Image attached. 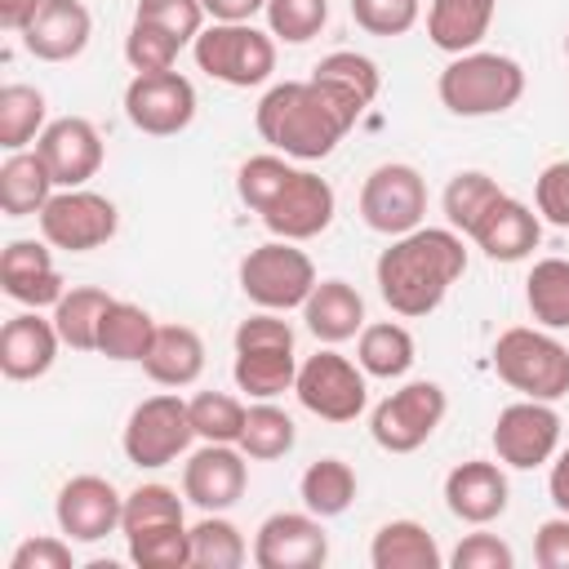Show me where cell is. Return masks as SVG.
I'll list each match as a JSON object with an SVG mask.
<instances>
[{
    "mask_svg": "<svg viewBox=\"0 0 569 569\" xmlns=\"http://www.w3.org/2000/svg\"><path fill=\"white\" fill-rule=\"evenodd\" d=\"M249 485V467H244V453L231 449V445H209L196 449L182 467V498L196 502L200 511H227L240 502Z\"/></svg>",
    "mask_w": 569,
    "mask_h": 569,
    "instance_id": "cell-20",
    "label": "cell"
},
{
    "mask_svg": "<svg viewBox=\"0 0 569 569\" xmlns=\"http://www.w3.org/2000/svg\"><path fill=\"white\" fill-rule=\"evenodd\" d=\"M329 560V533L311 511H276L253 533L258 569H320Z\"/></svg>",
    "mask_w": 569,
    "mask_h": 569,
    "instance_id": "cell-15",
    "label": "cell"
},
{
    "mask_svg": "<svg viewBox=\"0 0 569 569\" xmlns=\"http://www.w3.org/2000/svg\"><path fill=\"white\" fill-rule=\"evenodd\" d=\"M133 18L169 31L178 44H187L204 31V4L200 0H138Z\"/></svg>",
    "mask_w": 569,
    "mask_h": 569,
    "instance_id": "cell-44",
    "label": "cell"
},
{
    "mask_svg": "<svg viewBox=\"0 0 569 569\" xmlns=\"http://www.w3.org/2000/svg\"><path fill=\"white\" fill-rule=\"evenodd\" d=\"M0 284L13 302L40 311V307H58V298L67 293L62 289V276L49 258V240H9L4 253H0Z\"/></svg>",
    "mask_w": 569,
    "mask_h": 569,
    "instance_id": "cell-21",
    "label": "cell"
},
{
    "mask_svg": "<svg viewBox=\"0 0 569 569\" xmlns=\"http://www.w3.org/2000/svg\"><path fill=\"white\" fill-rule=\"evenodd\" d=\"M533 560L542 569H569V516H551L533 533Z\"/></svg>",
    "mask_w": 569,
    "mask_h": 569,
    "instance_id": "cell-50",
    "label": "cell"
},
{
    "mask_svg": "<svg viewBox=\"0 0 569 569\" xmlns=\"http://www.w3.org/2000/svg\"><path fill=\"white\" fill-rule=\"evenodd\" d=\"M311 76L338 84V89L351 93L360 107H373V98H378V89H382V71H378V62L365 58V53H356V49H338V53L320 58Z\"/></svg>",
    "mask_w": 569,
    "mask_h": 569,
    "instance_id": "cell-41",
    "label": "cell"
},
{
    "mask_svg": "<svg viewBox=\"0 0 569 569\" xmlns=\"http://www.w3.org/2000/svg\"><path fill=\"white\" fill-rule=\"evenodd\" d=\"M58 325L40 320L36 311H22L13 320H4L0 329V373L9 382H31L44 378L58 360Z\"/></svg>",
    "mask_w": 569,
    "mask_h": 569,
    "instance_id": "cell-23",
    "label": "cell"
},
{
    "mask_svg": "<svg viewBox=\"0 0 569 569\" xmlns=\"http://www.w3.org/2000/svg\"><path fill=\"white\" fill-rule=\"evenodd\" d=\"M560 445V413L551 409V400H516L498 413L493 422V453L498 462L516 467V471H533L542 462L556 458Z\"/></svg>",
    "mask_w": 569,
    "mask_h": 569,
    "instance_id": "cell-14",
    "label": "cell"
},
{
    "mask_svg": "<svg viewBox=\"0 0 569 569\" xmlns=\"http://www.w3.org/2000/svg\"><path fill=\"white\" fill-rule=\"evenodd\" d=\"M493 9H498V0H431L427 36H431L436 49H445L453 58L471 53L485 40V31H489Z\"/></svg>",
    "mask_w": 569,
    "mask_h": 569,
    "instance_id": "cell-27",
    "label": "cell"
},
{
    "mask_svg": "<svg viewBox=\"0 0 569 569\" xmlns=\"http://www.w3.org/2000/svg\"><path fill=\"white\" fill-rule=\"evenodd\" d=\"M53 516H58V529H62L71 542H102L107 533L120 529L124 498H120V489H116L111 480H102V476H71V480L58 489Z\"/></svg>",
    "mask_w": 569,
    "mask_h": 569,
    "instance_id": "cell-17",
    "label": "cell"
},
{
    "mask_svg": "<svg viewBox=\"0 0 569 569\" xmlns=\"http://www.w3.org/2000/svg\"><path fill=\"white\" fill-rule=\"evenodd\" d=\"M187 409H191V427H196L200 440H209V445H240L249 409L236 396H227V391H196L187 400Z\"/></svg>",
    "mask_w": 569,
    "mask_h": 569,
    "instance_id": "cell-40",
    "label": "cell"
},
{
    "mask_svg": "<svg viewBox=\"0 0 569 569\" xmlns=\"http://www.w3.org/2000/svg\"><path fill=\"white\" fill-rule=\"evenodd\" d=\"M36 218H40V236L53 249H67V253L102 249L116 236V227H120L116 204L107 196L89 191V187H62V191H53L49 204Z\"/></svg>",
    "mask_w": 569,
    "mask_h": 569,
    "instance_id": "cell-11",
    "label": "cell"
},
{
    "mask_svg": "<svg viewBox=\"0 0 569 569\" xmlns=\"http://www.w3.org/2000/svg\"><path fill=\"white\" fill-rule=\"evenodd\" d=\"M293 178V164H289V156H280V151H262V156H249L244 164H240V173H236V191H240V200L253 209V213H262L276 196H280V187Z\"/></svg>",
    "mask_w": 569,
    "mask_h": 569,
    "instance_id": "cell-42",
    "label": "cell"
},
{
    "mask_svg": "<svg viewBox=\"0 0 569 569\" xmlns=\"http://www.w3.org/2000/svg\"><path fill=\"white\" fill-rule=\"evenodd\" d=\"M244 556H249L244 533L227 516L204 511V520L191 525V565L196 569H240Z\"/></svg>",
    "mask_w": 569,
    "mask_h": 569,
    "instance_id": "cell-38",
    "label": "cell"
},
{
    "mask_svg": "<svg viewBox=\"0 0 569 569\" xmlns=\"http://www.w3.org/2000/svg\"><path fill=\"white\" fill-rule=\"evenodd\" d=\"M298 498L311 516L333 520L356 502V471L342 458H316L298 480Z\"/></svg>",
    "mask_w": 569,
    "mask_h": 569,
    "instance_id": "cell-33",
    "label": "cell"
},
{
    "mask_svg": "<svg viewBox=\"0 0 569 569\" xmlns=\"http://www.w3.org/2000/svg\"><path fill=\"white\" fill-rule=\"evenodd\" d=\"M533 200H538V218H547L551 227H569V160H556L538 173Z\"/></svg>",
    "mask_w": 569,
    "mask_h": 569,
    "instance_id": "cell-48",
    "label": "cell"
},
{
    "mask_svg": "<svg viewBox=\"0 0 569 569\" xmlns=\"http://www.w3.org/2000/svg\"><path fill=\"white\" fill-rule=\"evenodd\" d=\"M436 93L440 102L462 116V120H480V116H502L507 107L520 102L525 93V67L507 53H485V49H471V53H458L440 80H436Z\"/></svg>",
    "mask_w": 569,
    "mask_h": 569,
    "instance_id": "cell-3",
    "label": "cell"
},
{
    "mask_svg": "<svg viewBox=\"0 0 569 569\" xmlns=\"http://www.w3.org/2000/svg\"><path fill=\"white\" fill-rule=\"evenodd\" d=\"M267 27L284 44H307L329 22V0H267Z\"/></svg>",
    "mask_w": 569,
    "mask_h": 569,
    "instance_id": "cell-43",
    "label": "cell"
},
{
    "mask_svg": "<svg viewBox=\"0 0 569 569\" xmlns=\"http://www.w3.org/2000/svg\"><path fill=\"white\" fill-rule=\"evenodd\" d=\"M36 151L44 156L58 187H84L102 169V133L84 116L49 120L44 133L36 138Z\"/></svg>",
    "mask_w": 569,
    "mask_h": 569,
    "instance_id": "cell-19",
    "label": "cell"
},
{
    "mask_svg": "<svg viewBox=\"0 0 569 569\" xmlns=\"http://www.w3.org/2000/svg\"><path fill=\"white\" fill-rule=\"evenodd\" d=\"M111 307V293L98 289V284H76L58 298L53 307V325H58V338L71 347V351H98V329H102V316Z\"/></svg>",
    "mask_w": 569,
    "mask_h": 569,
    "instance_id": "cell-31",
    "label": "cell"
},
{
    "mask_svg": "<svg viewBox=\"0 0 569 569\" xmlns=\"http://www.w3.org/2000/svg\"><path fill=\"white\" fill-rule=\"evenodd\" d=\"M467 236H458L453 227H413L405 236H396L382 253H378V293L382 302L405 316V320H418V316H431L449 284L467 271Z\"/></svg>",
    "mask_w": 569,
    "mask_h": 569,
    "instance_id": "cell-2",
    "label": "cell"
},
{
    "mask_svg": "<svg viewBox=\"0 0 569 569\" xmlns=\"http://www.w3.org/2000/svg\"><path fill=\"white\" fill-rule=\"evenodd\" d=\"M36 133H44V93L36 84H4L0 89V147L27 151Z\"/></svg>",
    "mask_w": 569,
    "mask_h": 569,
    "instance_id": "cell-39",
    "label": "cell"
},
{
    "mask_svg": "<svg viewBox=\"0 0 569 569\" xmlns=\"http://www.w3.org/2000/svg\"><path fill=\"white\" fill-rule=\"evenodd\" d=\"M53 187L58 182H53L40 151H9V160L0 164V209H4V218L40 213L49 204Z\"/></svg>",
    "mask_w": 569,
    "mask_h": 569,
    "instance_id": "cell-28",
    "label": "cell"
},
{
    "mask_svg": "<svg viewBox=\"0 0 569 569\" xmlns=\"http://www.w3.org/2000/svg\"><path fill=\"white\" fill-rule=\"evenodd\" d=\"M36 9V0H0V27H9V31H18L22 22H27V13Z\"/></svg>",
    "mask_w": 569,
    "mask_h": 569,
    "instance_id": "cell-53",
    "label": "cell"
},
{
    "mask_svg": "<svg viewBox=\"0 0 569 569\" xmlns=\"http://www.w3.org/2000/svg\"><path fill=\"white\" fill-rule=\"evenodd\" d=\"M18 36H22V49L40 62H71L84 53L93 36V18L84 0H36Z\"/></svg>",
    "mask_w": 569,
    "mask_h": 569,
    "instance_id": "cell-18",
    "label": "cell"
},
{
    "mask_svg": "<svg viewBox=\"0 0 569 569\" xmlns=\"http://www.w3.org/2000/svg\"><path fill=\"white\" fill-rule=\"evenodd\" d=\"M293 391H298V405L325 422H356L369 400L365 369L351 365L347 356H338L333 347H325L298 365Z\"/></svg>",
    "mask_w": 569,
    "mask_h": 569,
    "instance_id": "cell-10",
    "label": "cell"
},
{
    "mask_svg": "<svg viewBox=\"0 0 569 569\" xmlns=\"http://www.w3.org/2000/svg\"><path fill=\"white\" fill-rule=\"evenodd\" d=\"M333 209H338L333 187L311 169H293V178L280 187V196L258 218L276 240H293L298 244V240L320 236L333 222Z\"/></svg>",
    "mask_w": 569,
    "mask_h": 569,
    "instance_id": "cell-16",
    "label": "cell"
},
{
    "mask_svg": "<svg viewBox=\"0 0 569 569\" xmlns=\"http://www.w3.org/2000/svg\"><path fill=\"white\" fill-rule=\"evenodd\" d=\"M173 529H187V520H182V498L169 485L151 480L124 493V516H120L124 542H142L151 533H173Z\"/></svg>",
    "mask_w": 569,
    "mask_h": 569,
    "instance_id": "cell-30",
    "label": "cell"
},
{
    "mask_svg": "<svg viewBox=\"0 0 569 569\" xmlns=\"http://www.w3.org/2000/svg\"><path fill=\"white\" fill-rule=\"evenodd\" d=\"M178 49H182V44H178L169 31H160V27H151V22H138V18H133V27H129V36H124V58H129L133 71H173Z\"/></svg>",
    "mask_w": 569,
    "mask_h": 569,
    "instance_id": "cell-45",
    "label": "cell"
},
{
    "mask_svg": "<svg viewBox=\"0 0 569 569\" xmlns=\"http://www.w3.org/2000/svg\"><path fill=\"white\" fill-rule=\"evenodd\" d=\"M191 440H196L191 409H187V400H178L173 391L147 396V400L129 413L124 436H120L124 458H129L133 467H147V471L169 467L173 458H182V453L191 449Z\"/></svg>",
    "mask_w": 569,
    "mask_h": 569,
    "instance_id": "cell-8",
    "label": "cell"
},
{
    "mask_svg": "<svg viewBox=\"0 0 569 569\" xmlns=\"http://www.w3.org/2000/svg\"><path fill=\"white\" fill-rule=\"evenodd\" d=\"M445 507L467 525H489L507 511V476L498 462L471 458L445 476Z\"/></svg>",
    "mask_w": 569,
    "mask_h": 569,
    "instance_id": "cell-24",
    "label": "cell"
},
{
    "mask_svg": "<svg viewBox=\"0 0 569 569\" xmlns=\"http://www.w3.org/2000/svg\"><path fill=\"white\" fill-rule=\"evenodd\" d=\"M298 431H293V418L271 405V400H258L249 413H244V431H240V453L253 458V462H276L293 449Z\"/></svg>",
    "mask_w": 569,
    "mask_h": 569,
    "instance_id": "cell-36",
    "label": "cell"
},
{
    "mask_svg": "<svg viewBox=\"0 0 569 569\" xmlns=\"http://www.w3.org/2000/svg\"><path fill=\"white\" fill-rule=\"evenodd\" d=\"M316 267L293 240H267L244 253L240 262V289L258 311H289L302 307L316 289Z\"/></svg>",
    "mask_w": 569,
    "mask_h": 569,
    "instance_id": "cell-7",
    "label": "cell"
},
{
    "mask_svg": "<svg viewBox=\"0 0 569 569\" xmlns=\"http://www.w3.org/2000/svg\"><path fill=\"white\" fill-rule=\"evenodd\" d=\"M302 320L325 347H338L365 329V298L347 280H320L302 302Z\"/></svg>",
    "mask_w": 569,
    "mask_h": 569,
    "instance_id": "cell-25",
    "label": "cell"
},
{
    "mask_svg": "<svg viewBox=\"0 0 569 569\" xmlns=\"http://www.w3.org/2000/svg\"><path fill=\"white\" fill-rule=\"evenodd\" d=\"M200 4L213 22H249L253 13L267 9V0H200Z\"/></svg>",
    "mask_w": 569,
    "mask_h": 569,
    "instance_id": "cell-51",
    "label": "cell"
},
{
    "mask_svg": "<svg viewBox=\"0 0 569 569\" xmlns=\"http://www.w3.org/2000/svg\"><path fill=\"white\" fill-rule=\"evenodd\" d=\"M449 409V396L440 382L431 378H418V382H405L400 391H391L387 400L373 405L369 413V431L378 440V449L387 453H413L431 440V431L440 427Z\"/></svg>",
    "mask_w": 569,
    "mask_h": 569,
    "instance_id": "cell-9",
    "label": "cell"
},
{
    "mask_svg": "<svg viewBox=\"0 0 569 569\" xmlns=\"http://www.w3.org/2000/svg\"><path fill=\"white\" fill-rule=\"evenodd\" d=\"M369 565L373 569H440V542L427 533L418 520H387L373 542H369Z\"/></svg>",
    "mask_w": 569,
    "mask_h": 569,
    "instance_id": "cell-29",
    "label": "cell"
},
{
    "mask_svg": "<svg viewBox=\"0 0 569 569\" xmlns=\"http://www.w3.org/2000/svg\"><path fill=\"white\" fill-rule=\"evenodd\" d=\"M498 196H502V187H498L489 173H480V169H462V173L449 178V187H445V196H440V204H445V222H449L458 236H471L476 222L485 218V209H489Z\"/></svg>",
    "mask_w": 569,
    "mask_h": 569,
    "instance_id": "cell-37",
    "label": "cell"
},
{
    "mask_svg": "<svg viewBox=\"0 0 569 569\" xmlns=\"http://www.w3.org/2000/svg\"><path fill=\"white\" fill-rule=\"evenodd\" d=\"M142 369L160 387H191L204 373V342L191 325H156Z\"/></svg>",
    "mask_w": 569,
    "mask_h": 569,
    "instance_id": "cell-26",
    "label": "cell"
},
{
    "mask_svg": "<svg viewBox=\"0 0 569 569\" xmlns=\"http://www.w3.org/2000/svg\"><path fill=\"white\" fill-rule=\"evenodd\" d=\"M453 569H511L516 565V551L498 538V533H467L453 556H449Z\"/></svg>",
    "mask_w": 569,
    "mask_h": 569,
    "instance_id": "cell-47",
    "label": "cell"
},
{
    "mask_svg": "<svg viewBox=\"0 0 569 569\" xmlns=\"http://www.w3.org/2000/svg\"><path fill=\"white\" fill-rule=\"evenodd\" d=\"M196 67L231 89H253L276 71V36L253 22H213L191 40Z\"/></svg>",
    "mask_w": 569,
    "mask_h": 569,
    "instance_id": "cell-6",
    "label": "cell"
},
{
    "mask_svg": "<svg viewBox=\"0 0 569 569\" xmlns=\"http://www.w3.org/2000/svg\"><path fill=\"white\" fill-rule=\"evenodd\" d=\"M467 240H476V249H485V258H493V262H520V258H529L533 249H538V240H542V218L529 209V204H520V200H511L507 191L485 209V218L476 222V231L467 236Z\"/></svg>",
    "mask_w": 569,
    "mask_h": 569,
    "instance_id": "cell-22",
    "label": "cell"
},
{
    "mask_svg": "<svg viewBox=\"0 0 569 569\" xmlns=\"http://www.w3.org/2000/svg\"><path fill=\"white\" fill-rule=\"evenodd\" d=\"M547 493H551V502L569 516V449L551 462V476H547Z\"/></svg>",
    "mask_w": 569,
    "mask_h": 569,
    "instance_id": "cell-52",
    "label": "cell"
},
{
    "mask_svg": "<svg viewBox=\"0 0 569 569\" xmlns=\"http://www.w3.org/2000/svg\"><path fill=\"white\" fill-rule=\"evenodd\" d=\"M565 53H569V36H565Z\"/></svg>",
    "mask_w": 569,
    "mask_h": 569,
    "instance_id": "cell-54",
    "label": "cell"
},
{
    "mask_svg": "<svg viewBox=\"0 0 569 569\" xmlns=\"http://www.w3.org/2000/svg\"><path fill=\"white\" fill-rule=\"evenodd\" d=\"M360 218L378 236H405L427 218V182L413 164H378L360 187Z\"/></svg>",
    "mask_w": 569,
    "mask_h": 569,
    "instance_id": "cell-12",
    "label": "cell"
},
{
    "mask_svg": "<svg viewBox=\"0 0 569 569\" xmlns=\"http://www.w3.org/2000/svg\"><path fill=\"white\" fill-rule=\"evenodd\" d=\"M356 365L369 378H405L409 365H413V333L396 320L365 325L360 342H356Z\"/></svg>",
    "mask_w": 569,
    "mask_h": 569,
    "instance_id": "cell-32",
    "label": "cell"
},
{
    "mask_svg": "<svg viewBox=\"0 0 569 569\" xmlns=\"http://www.w3.org/2000/svg\"><path fill=\"white\" fill-rule=\"evenodd\" d=\"M525 302L542 329H569V258H538L525 280Z\"/></svg>",
    "mask_w": 569,
    "mask_h": 569,
    "instance_id": "cell-35",
    "label": "cell"
},
{
    "mask_svg": "<svg viewBox=\"0 0 569 569\" xmlns=\"http://www.w3.org/2000/svg\"><path fill=\"white\" fill-rule=\"evenodd\" d=\"M351 18L369 36H405L418 22V0H351Z\"/></svg>",
    "mask_w": 569,
    "mask_h": 569,
    "instance_id": "cell-46",
    "label": "cell"
},
{
    "mask_svg": "<svg viewBox=\"0 0 569 569\" xmlns=\"http://www.w3.org/2000/svg\"><path fill=\"white\" fill-rule=\"evenodd\" d=\"M365 111L369 107H360L338 84L311 76V80L271 84L253 111V124L262 142H271L289 160H325Z\"/></svg>",
    "mask_w": 569,
    "mask_h": 569,
    "instance_id": "cell-1",
    "label": "cell"
},
{
    "mask_svg": "<svg viewBox=\"0 0 569 569\" xmlns=\"http://www.w3.org/2000/svg\"><path fill=\"white\" fill-rule=\"evenodd\" d=\"M493 369L511 391L529 400H560L569 391V351L542 329H502L493 342Z\"/></svg>",
    "mask_w": 569,
    "mask_h": 569,
    "instance_id": "cell-5",
    "label": "cell"
},
{
    "mask_svg": "<svg viewBox=\"0 0 569 569\" xmlns=\"http://www.w3.org/2000/svg\"><path fill=\"white\" fill-rule=\"evenodd\" d=\"M151 338H156V320L138 302L111 298V307L102 316V329H98V351L107 360H138L142 365Z\"/></svg>",
    "mask_w": 569,
    "mask_h": 569,
    "instance_id": "cell-34",
    "label": "cell"
},
{
    "mask_svg": "<svg viewBox=\"0 0 569 569\" xmlns=\"http://www.w3.org/2000/svg\"><path fill=\"white\" fill-rule=\"evenodd\" d=\"M236 387L253 400H276L298 378V351L293 329L280 320V311H258L236 325Z\"/></svg>",
    "mask_w": 569,
    "mask_h": 569,
    "instance_id": "cell-4",
    "label": "cell"
},
{
    "mask_svg": "<svg viewBox=\"0 0 569 569\" xmlns=\"http://www.w3.org/2000/svg\"><path fill=\"white\" fill-rule=\"evenodd\" d=\"M124 116L151 138L182 133L196 120V84L178 71H138L124 89Z\"/></svg>",
    "mask_w": 569,
    "mask_h": 569,
    "instance_id": "cell-13",
    "label": "cell"
},
{
    "mask_svg": "<svg viewBox=\"0 0 569 569\" xmlns=\"http://www.w3.org/2000/svg\"><path fill=\"white\" fill-rule=\"evenodd\" d=\"M9 569H71V542L67 538H27L13 547Z\"/></svg>",
    "mask_w": 569,
    "mask_h": 569,
    "instance_id": "cell-49",
    "label": "cell"
}]
</instances>
